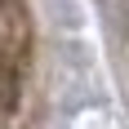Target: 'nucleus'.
<instances>
[{"label": "nucleus", "mask_w": 129, "mask_h": 129, "mask_svg": "<svg viewBox=\"0 0 129 129\" xmlns=\"http://www.w3.org/2000/svg\"><path fill=\"white\" fill-rule=\"evenodd\" d=\"M31 85V18L22 0H0V129L27 125Z\"/></svg>", "instance_id": "1"}]
</instances>
